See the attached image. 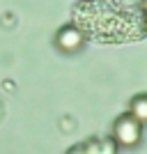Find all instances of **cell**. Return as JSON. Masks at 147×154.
<instances>
[{"label": "cell", "instance_id": "3957f363", "mask_svg": "<svg viewBox=\"0 0 147 154\" xmlns=\"http://www.w3.org/2000/svg\"><path fill=\"white\" fill-rule=\"evenodd\" d=\"M129 115L133 117L136 122L147 124V94H136L131 99V106H129Z\"/></svg>", "mask_w": 147, "mask_h": 154}, {"label": "cell", "instance_id": "8992f818", "mask_svg": "<svg viewBox=\"0 0 147 154\" xmlns=\"http://www.w3.org/2000/svg\"><path fill=\"white\" fill-rule=\"evenodd\" d=\"M140 7H142V9L147 12V0H140Z\"/></svg>", "mask_w": 147, "mask_h": 154}, {"label": "cell", "instance_id": "52a82bcc", "mask_svg": "<svg viewBox=\"0 0 147 154\" xmlns=\"http://www.w3.org/2000/svg\"><path fill=\"white\" fill-rule=\"evenodd\" d=\"M145 28H147V12H145Z\"/></svg>", "mask_w": 147, "mask_h": 154}, {"label": "cell", "instance_id": "6da1fadb", "mask_svg": "<svg viewBox=\"0 0 147 154\" xmlns=\"http://www.w3.org/2000/svg\"><path fill=\"white\" fill-rule=\"evenodd\" d=\"M110 138L117 143V147H136L142 138V124L136 122L129 113L120 115L113 124V136Z\"/></svg>", "mask_w": 147, "mask_h": 154}, {"label": "cell", "instance_id": "277c9868", "mask_svg": "<svg viewBox=\"0 0 147 154\" xmlns=\"http://www.w3.org/2000/svg\"><path fill=\"white\" fill-rule=\"evenodd\" d=\"M90 154H117V143L113 138H103V140H90L87 143Z\"/></svg>", "mask_w": 147, "mask_h": 154}, {"label": "cell", "instance_id": "5b68a950", "mask_svg": "<svg viewBox=\"0 0 147 154\" xmlns=\"http://www.w3.org/2000/svg\"><path fill=\"white\" fill-rule=\"evenodd\" d=\"M67 154H90V149H87V143H85V145H74V147H71Z\"/></svg>", "mask_w": 147, "mask_h": 154}, {"label": "cell", "instance_id": "7a4b0ae2", "mask_svg": "<svg viewBox=\"0 0 147 154\" xmlns=\"http://www.w3.org/2000/svg\"><path fill=\"white\" fill-rule=\"evenodd\" d=\"M83 32L78 30L76 26H62L55 35V46L62 53H76L83 48Z\"/></svg>", "mask_w": 147, "mask_h": 154}]
</instances>
